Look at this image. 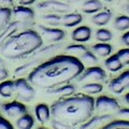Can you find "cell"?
Here are the masks:
<instances>
[{
	"instance_id": "6da1fadb",
	"label": "cell",
	"mask_w": 129,
	"mask_h": 129,
	"mask_svg": "<svg viewBox=\"0 0 129 129\" xmlns=\"http://www.w3.org/2000/svg\"><path fill=\"white\" fill-rule=\"evenodd\" d=\"M84 69V63L75 56L57 55L34 68L27 79L35 87L47 90L76 80Z\"/></svg>"
},
{
	"instance_id": "7a4b0ae2",
	"label": "cell",
	"mask_w": 129,
	"mask_h": 129,
	"mask_svg": "<svg viewBox=\"0 0 129 129\" xmlns=\"http://www.w3.org/2000/svg\"><path fill=\"white\" fill-rule=\"evenodd\" d=\"M95 110V99L90 95H72L55 101L51 106L53 119H57L71 126L82 125L92 116Z\"/></svg>"
},
{
	"instance_id": "3957f363",
	"label": "cell",
	"mask_w": 129,
	"mask_h": 129,
	"mask_svg": "<svg viewBox=\"0 0 129 129\" xmlns=\"http://www.w3.org/2000/svg\"><path fill=\"white\" fill-rule=\"evenodd\" d=\"M43 45V39L38 31L25 29L11 36L0 44V54L10 60L27 57Z\"/></svg>"
},
{
	"instance_id": "277c9868",
	"label": "cell",
	"mask_w": 129,
	"mask_h": 129,
	"mask_svg": "<svg viewBox=\"0 0 129 129\" xmlns=\"http://www.w3.org/2000/svg\"><path fill=\"white\" fill-rule=\"evenodd\" d=\"M66 51L70 55H73L75 57H78L81 61L84 64H88V66H95L96 63H98V57L97 55L89 50L88 47H86L82 43H73L70 44L66 47Z\"/></svg>"
},
{
	"instance_id": "5b68a950",
	"label": "cell",
	"mask_w": 129,
	"mask_h": 129,
	"mask_svg": "<svg viewBox=\"0 0 129 129\" xmlns=\"http://www.w3.org/2000/svg\"><path fill=\"white\" fill-rule=\"evenodd\" d=\"M15 91L14 95L17 100L22 102H30L36 97L35 86L25 78H18L15 81Z\"/></svg>"
},
{
	"instance_id": "8992f818",
	"label": "cell",
	"mask_w": 129,
	"mask_h": 129,
	"mask_svg": "<svg viewBox=\"0 0 129 129\" xmlns=\"http://www.w3.org/2000/svg\"><path fill=\"white\" fill-rule=\"evenodd\" d=\"M107 78V73L102 68H100L98 66H90L87 69H84L83 72L81 73L76 81L79 83H91V82H98L101 83L103 82Z\"/></svg>"
},
{
	"instance_id": "52a82bcc",
	"label": "cell",
	"mask_w": 129,
	"mask_h": 129,
	"mask_svg": "<svg viewBox=\"0 0 129 129\" xmlns=\"http://www.w3.org/2000/svg\"><path fill=\"white\" fill-rule=\"evenodd\" d=\"M37 8L45 13H55V14H66L69 13L71 9L70 3H67L61 0H44L38 3Z\"/></svg>"
},
{
	"instance_id": "ba28073f",
	"label": "cell",
	"mask_w": 129,
	"mask_h": 129,
	"mask_svg": "<svg viewBox=\"0 0 129 129\" xmlns=\"http://www.w3.org/2000/svg\"><path fill=\"white\" fill-rule=\"evenodd\" d=\"M119 109L118 101L112 97L101 95L95 100V110L99 114H110L113 112H117Z\"/></svg>"
},
{
	"instance_id": "9c48e42d",
	"label": "cell",
	"mask_w": 129,
	"mask_h": 129,
	"mask_svg": "<svg viewBox=\"0 0 129 129\" xmlns=\"http://www.w3.org/2000/svg\"><path fill=\"white\" fill-rule=\"evenodd\" d=\"M31 25H34V22H23V21H17V19H15L13 22H10L9 25L5 28V30L0 34V44L2 42H5L11 36L17 34V32L22 30L29 29Z\"/></svg>"
},
{
	"instance_id": "30bf717a",
	"label": "cell",
	"mask_w": 129,
	"mask_h": 129,
	"mask_svg": "<svg viewBox=\"0 0 129 129\" xmlns=\"http://www.w3.org/2000/svg\"><path fill=\"white\" fill-rule=\"evenodd\" d=\"M38 29H39V34L41 35L42 39L46 40L47 42H59L61 40H63L64 37H66V32L57 27L39 25Z\"/></svg>"
},
{
	"instance_id": "8fae6325",
	"label": "cell",
	"mask_w": 129,
	"mask_h": 129,
	"mask_svg": "<svg viewBox=\"0 0 129 129\" xmlns=\"http://www.w3.org/2000/svg\"><path fill=\"white\" fill-rule=\"evenodd\" d=\"M2 110L11 118H18L19 116L27 113L26 106L19 100H14V101L5 103L2 106Z\"/></svg>"
},
{
	"instance_id": "7c38bea8",
	"label": "cell",
	"mask_w": 129,
	"mask_h": 129,
	"mask_svg": "<svg viewBox=\"0 0 129 129\" xmlns=\"http://www.w3.org/2000/svg\"><path fill=\"white\" fill-rule=\"evenodd\" d=\"M112 119L111 114H99L91 116L89 119H87L85 123L81 125L80 129H99L107 125Z\"/></svg>"
},
{
	"instance_id": "4fadbf2b",
	"label": "cell",
	"mask_w": 129,
	"mask_h": 129,
	"mask_svg": "<svg viewBox=\"0 0 129 129\" xmlns=\"http://www.w3.org/2000/svg\"><path fill=\"white\" fill-rule=\"evenodd\" d=\"M35 11L29 8V6H16L12 9V16L17 19V21L23 22H34L35 19Z\"/></svg>"
},
{
	"instance_id": "5bb4252c",
	"label": "cell",
	"mask_w": 129,
	"mask_h": 129,
	"mask_svg": "<svg viewBox=\"0 0 129 129\" xmlns=\"http://www.w3.org/2000/svg\"><path fill=\"white\" fill-rule=\"evenodd\" d=\"M71 38L74 42L85 43L91 38V28L88 26H79L72 31Z\"/></svg>"
},
{
	"instance_id": "9a60e30c",
	"label": "cell",
	"mask_w": 129,
	"mask_h": 129,
	"mask_svg": "<svg viewBox=\"0 0 129 129\" xmlns=\"http://www.w3.org/2000/svg\"><path fill=\"white\" fill-rule=\"evenodd\" d=\"M35 115L37 120L39 123L45 124L51 119L52 114H51V107H48L46 103H38L35 108Z\"/></svg>"
},
{
	"instance_id": "2e32d148",
	"label": "cell",
	"mask_w": 129,
	"mask_h": 129,
	"mask_svg": "<svg viewBox=\"0 0 129 129\" xmlns=\"http://www.w3.org/2000/svg\"><path fill=\"white\" fill-rule=\"evenodd\" d=\"M82 21L83 17L80 13H66L61 15V25L66 28H73L80 25Z\"/></svg>"
},
{
	"instance_id": "e0dca14e",
	"label": "cell",
	"mask_w": 129,
	"mask_h": 129,
	"mask_svg": "<svg viewBox=\"0 0 129 129\" xmlns=\"http://www.w3.org/2000/svg\"><path fill=\"white\" fill-rule=\"evenodd\" d=\"M112 18V12L111 10L109 9H102L101 11L97 12V13H95L94 15H92L91 17V22L95 24V25L97 26H106L109 24V22L111 21Z\"/></svg>"
},
{
	"instance_id": "ac0fdd59",
	"label": "cell",
	"mask_w": 129,
	"mask_h": 129,
	"mask_svg": "<svg viewBox=\"0 0 129 129\" xmlns=\"http://www.w3.org/2000/svg\"><path fill=\"white\" fill-rule=\"evenodd\" d=\"M46 92L50 95L59 96V97H69V96L74 95L75 86H73L70 83H68V84H64V85H61V86L52 88V89H47Z\"/></svg>"
},
{
	"instance_id": "d6986e66",
	"label": "cell",
	"mask_w": 129,
	"mask_h": 129,
	"mask_svg": "<svg viewBox=\"0 0 129 129\" xmlns=\"http://www.w3.org/2000/svg\"><path fill=\"white\" fill-rule=\"evenodd\" d=\"M104 66H106V68L110 72L115 73V72H118L123 69L124 64L120 61L117 54H111L110 56L107 57L106 61H104Z\"/></svg>"
},
{
	"instance_id": "ffe728a7",
	"label": "cell",
	"mask_w": 129,
	"mask_h": 129,
	"mask_svg": "<svg viewBox=\"0 0 129 129\" xmlns=\"http://www.w3.org/2000/svg\"><path fill=\"white\" fill-rule=\"evenodd\" d=\"M102 9L103 3L100 0H84L82 3V11L86 14H95Z\"/></svg>"
},
{
	"instance_id": "44dd1931",
	"label": "cell",
	"mask_w": 129,
	"mask_h": 129,
	"mask_svg": "<svg viewBox=\"0 0 129 129\" xmlns=\"http://www.w3.org/2000/svg\"><path fill=\"white\" fill-rule=\"evenodd\" d=\"M90 50L94 52L97 56L100 57H108L112 54L113 47L110 43L108 42H100V43H96L95 45H92L90 47Z\"/></svg>"
},
{
	"instance_id": "7402d4cb",
	"label": "cell",
	"mask_w": 129,
	"mask_h": 129,
	"mask_svg": "<svg viewBox=\"0 0 129 129\" xmlns=\"http://www.w3.org/2000/svg\"><path fill=\"white\" fill-rule=\"evenodd\" d=\"M15 91V82L12 80H5L0 82V96L2 98H11Z\"/></svg>"
},
{
	"instance_id": "603a6c76",
	"label": "cell",
	"mask_w": 129,
	"mask_h": 129,
	"mask_svg": "<svg viewBox=\"0 0 129 129\" xmlns=\"http://www.w3.org/2000/svg\"><path fill=\"white\" fill-rule=\"evenodd\" d=\"M35 126V118L29 113H25L18 118H16V127L17 129H32Z\"/></svg>"
},
{
	"instance_id": "cb8c5ba5",
	"label": "cell",
	"mask_w": 129,
	"mask_h": 129,
	"mask_svg": "<svg viewBox=\"0 0 129 129\" xmlns=\"http://www.w3.org/2000/svg\"><path fill=\"white\" fill-rule=\"evenodd\" d=\"M12 17V9L9 7H0V34L9 25Z\"/></svg>"
},
{
	"instance_id": "d4e9b609",
	"label": "cell",
	"mask_w": 129,
	"mask_h": 129,
	"mask_svg": "<svg viewBox=\"0 0 129 129\" xmlns=\"http://www.w3.org/2000/svg\"><path fill=\"white\" fill-rule=\"evenodd\" d=\"M82 90L87 95H98L103 90V85L98 82L84 83L82 85Z\"/></svg>"
},
{
	"instance_id": "484cf974",
	"label": "cell",
	"mask_w": 129,
	"mask_h": 129,
	"mask_svg": "<svg viewBox=\"0 0 129 129\" xmlns=\"http://www.w3.org/2000/svg\"><path fill=\"white\" fill-rule=\"evenodd\" d=\"M114 27L118 31L129 30V15H118L117 17H115Z\"/></svg>"
},
{
	"instance_id": "4316f807",
	"label": "cell",
	"mask_w": 129,
	"mask_h": 129,
	"mask_svg": "<svg viewBox=\"0 0 129 129\" xmlns=\"http://www.w3.org/2000/svg\"><path fill=\"white\" fill-rule=\"evenodd\" d=\"M99 129H129V120L128 119H116L109 122L107 125Z\"/></svg>"
},
{
	"instance_id": "83f0119b",
	"label": "cell",
	"mask_w": 129,
	"mask_h": 129,
	"mask_svg": "<svg viewBox=\"0 0 129 129\" xmlns=\"http://www.w3.org/2000/svg\"><path fill=\"white\" fill-rule=\"evenodd\" d=\"M61 15L55 13H46L42 15V19L50 26H59L61 25Z\"/></svg>"
},
{
	"instance_id": "f1b7e54d",
	"label": "cell",
	"mask_w": 129,
	"mask_h": 129,
	"mask_svg": "<svg viewBox=\"0 0 129 129\" xmlns=\"http://www.w3.org/2000/svg\"><path fill=\"white\" fill-rule=\"evenodd\" d=\"M112 38H113L112 32L109 29H107V28H99L96 31V39L99 42H109L112 40Z\"/></svg>"
},
{
	"instance_id": "f546056e",
	"label": "cell",
	"mask_w": 129,
	"mask_h": 129,
	"mask_svg": "<svg viewBox=\"0 0 129 129\" xmlns=\"http://www.w3.org/2000/svg\"><path fill=\"white\" fill-rule=\"evenodd\" d=\"M109 88H110V90L112 92L117 94V95L122 94V92H124V90H125V87L122 85V83L119 82L117 78L110 81V83H109Z\"/></svg>"
},
{
	"instance_id": "4dcf8cb0",
	"label": "cell",
	"mask_w": 129,
	"mask_h": 129,
	"mask_svg": "<svg viewBox=\"0 0 129 129\" xmlns=\"http://www.w3.org/2000/svg\"><path fill=\"white\" fill-rule=\"evenodd\" d=\"M118 57L120 59V61L123 62L124 66H129V47L126 48H120L117 51Z\"/></svg>"
},
{
	"instance_id": "1f68e13d",
	"label": "cell",
	"mask_w": 129,
	"mask_h": 129,
	"mask_svg": "<svg viewBox=\"0 0 129 129\" xmlns=\"http://www.w3.org/2000/svg\"><path fill=\"white\" fill-rule=\"evenodd\" d=\"M117 79L120 83H122V85L125 87V89H128L129 88V70H126L122 72L118 76Z\"/></svg>"
},
{
	"instance_id": "d6a6232c",
	"label": "cell",
	"mask_w": 129,
	"mask_h": 129,
	"mask_svg": "<svg viewBox=\"0 0 129 129\" xmlns=\"http://www.w3.org/2000/svg\"><path fill=\"white\" fill-rule=\"evenodd\" d=\"M52 126H53L54 129H74L75 128L69 124H66V123L60 122V120H57V119L52 120Z\"/></svg>"
},
{
	"instance_id": "836d02e7",
	"label": "cell",
	"mask_w": 129,
	"mask_h": 129,
	"mask_svg": "<svg viewBox=\"0 0 129 129\" xmlns=\"http://www.w3.org/2000/svg\"><path fill=\"white\" fill-rule=\"evenodd\" d=\"M0 129H15V128L10 123V120H8L0 114Z\"/></svg>"
},
{
	"instance_id": "e575fe53",
	"label": "cell",
	"mask_w": 129,
	"mask_h": 129,
	"mask_svg": "<svg viewBox=\"0 0 129 129\" xmlns=\"http://www.w3.org/2000/svg\"><path fill=\"white\" fill-rule=\"evenodd\" d=\"M116 114H117V116H119L120 118L129 120V109H119Z\"/></svg>"
},
{
	"instance_id": "d590c367",
	"label": "cell",
	"mask_w": 129,
	"mask_h": 129,
	"mask_svg": "<svg viewBox=\"0 0 129 129\" xmlns=\"http://www.w3.org/2000/svg\"><path fill=\"white\" fill-rule=\"evenodd\" d=\"M8 78H9V71L7 70V68L5 66L0 67V82L7 80Z\"/></svg>"
},
{
	"instance_id": "8d00e7d4",
	"label": "cell",
	"mask_w": 129,
	"mask_h": 129,
	"mask_svg": "<svg viewBox=\"0 0 129 129\" xmlns=\"http://www.w3.org/2000/svg\"><path fill=\"white\" fill-rule=\"evenodd\" d=\"M122 42H123L126 46L129 47V30L125 31V34L122 36Z\"/></svg>"
},
{
	"instance_id": "74e56055",
	"label": "cell",
	"mask_w": 129,
	"mask_h": 129,
	"mask_svg": "<svg viewBox=\"0 0 129 129\" xmlns=\"http://www.w3.org/2000/svg\"><path fill=\"white\" fill-rule=\"evenodd\" d=\"M22 6H31L36 2V0H16Z\"/></svg>"
},
{
	"instance_id": "f35d334b",
	"label": "cell",
	"mask_w": 129,
	"mask_h": 129,
	"mask_svg": "<svg viewBox=\"0 0 129 129\" xmlns=\"http://www.w3.org/2000/svg\"><path fill=\"white\" fill-rule=\"evenodd\" d=\"M13 0H0V7H12Z\"/></svg>"
},
{
	"instance_id": "ab89813d",
	"label": "cell",
	"mask_w": 129,
	"mask_h": 129,
	"mask_svg": "<svg viewBox=\"0 0 129 129\" xmlns=\"http://www.w3.org/2000/svg\"><path fill=\"white\" fill-rule=\"evenodd\" d=\"M61 1H64L67 3H76V2H82L84 0H61Z\"/></svg>"
},
{
	"instance_id": "60d3db41",
	"label": "cell",
	"mask_w": 129,
	"mask_h": 129,
	"mask_svg": "<svg viewBox=\"0 0 129 129\" xmlns=\"http://www.w3.org/2000/svg\"><path fill=\"white\" fill-rule=\"evenodd\" d=\"M124 9H125V11H126V13L129 15V3H126V5L124 6Z\"/></svg>"
},
{
	"instance_id": "b9f144b4",
	"label": "cell",
	"mask_w": 129,
	"mask_h": 129,
	"mask_svg": "<svg viewBox=\"0 0 129 129\" xmlns=\"http://www.w3.org/2000/svg\"><path fill=\"white\" fill-rule=\"evenodd\" d=\"M125 101H126L127 104H129V92H127V94L125 95Z\"/></svg>"
},
{
	"instance_id": "7bdbcfd3",
	"label": "cell",
	"mask_w": 129,
	"mask_h": 129,
	"mask_svg": "<svg viewBox=\"0 0 129 129\" xmlns=\"http://www.w3.org/2000/svg\"><path fill=\"white\" fill-rule=\"evenodd\" d=\"M2 66H5V63H3V61H2V58L0 57V67H2Z\"/></svg>"
},
{
	"instance_id": "ee69618b",
	"label": "cell",
	"mask_w": 129,
	"mask_h": 129,
	"mask_svg": "<svg viewBox=\"0 0 129 129\" xmlns=\"http://www.w3.org/2000/svg\"><path fill=\"white\" fill-rule=\"evenodd\" d=\"M103 1H104V2H112L113 0H103Z\"/></svg>"
},
{
	"instance_id": "f6af8a7d",
	"label": "cell",
	"mask_w": 129,
	"mask_h": 129,
	"mask_svg": "<svg viewBox=\"0 0 129 129\" xmlns=\"http://www.w3.org/2000/svg\"><path fill=\"white\" fill-rule=\"evenodd\" d=\"M37 129H48V128H46V127H39V128H37Z\"/></svg>"
},
{
	"instance_id": "bcb514c9",
	"label": "cell",
	"mask_w": 129,
	"mask_h": 129,
	"mask_svg": "<svg viewBox=\"0 0 129 129\" xmlns=\"http://www.w3.org/2000/svg\"><path fill=\"white\" fill-rule=\"evenodd\" d=\"M127 3H129V0H127Z\"/></svg>"
}]
</instances>
